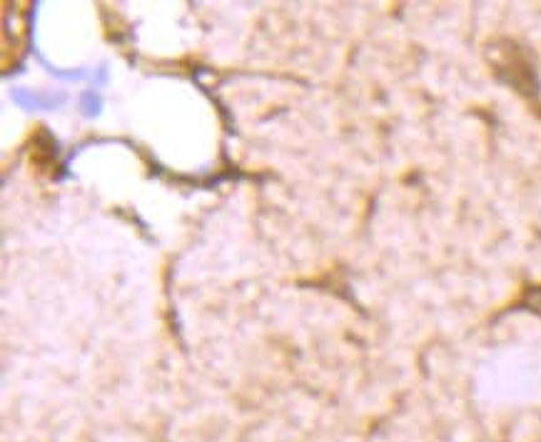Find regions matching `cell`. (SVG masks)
Returning <instances> with one entry per match:
<instances>
[{"mask_svg": "<svg viewBox=\"0 0 541 442\" xmlns=\"http://www.w3.org/2000/svg\"><path fill=\"white\" fill-rule=\"evenodd\" d=\"M30 162H33V168H35L38 173L53 175L55 153H53V146H51V140L43 146V143H38V138H33V146H30Z\"/></svg>", "mask_w": 541, "mask_h": 442, "instance_id": "cell-1", "label": "cell"}]
</instances>
